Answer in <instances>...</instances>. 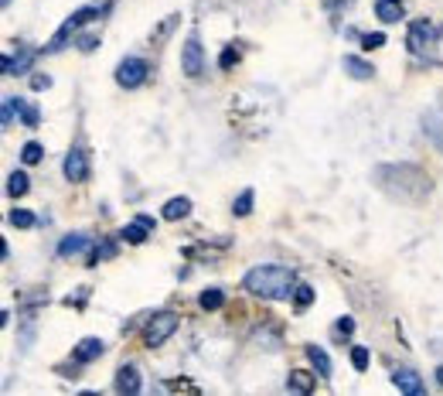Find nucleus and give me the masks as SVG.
<instances>
[{
    "label": "nucleus",
    "mask_w": 443,
    "mask_h": 396,
    "mask_svg": "<svg viewBox=\"0 0 443 396\" xmlns=\"http://www.w3.org/2000/svg\"><path fill=\"white\" fill-rule=\"evenodd\" d=\"M242 287L256 297H266V301H283L297 291V284H293V274H290L287 267H252L249 274L242 277Z\"/></svg>",
    "instance_id": "nucleus-1"
},
{
    "label": "nucleus",
    "mask_w": 443,
    "mask_h": 396,
    "mask_svg": "<svg viewBox=\"0 0 443 396\" xmlns=\"http://www.w3.org/2000/svg\"><path fill=\"white\" fill-rule=\"evenodd\" d=\"M106 11H110V0H102V4H89V7H82V11H76L72 18H69L65 24H61V28H58V35H55V38H52L48 45H45V52H48V55H55V52H61V48L69 45V35H76L78 28H82V24H89V21L102 18Z\"/></svg>",
    "instance_id": "nucleus-2"
},
{
    "label": "nucleus",
    "mask_w": 443,
    "mask_h": 396,
    "mask_svg": "<svg viewBox=\"0 0 443 396\" xmlns=\"http://www.w3.org/2000/svg\"><path fill=\"white\" fill-rule=\"evenodd\" d=\"M177 325H181V318L174 315V311H157V315L150 318V325H147V332H143L147 349H160V345L177 332Z\"/></svg>",
    "instance_id": "nucleus-3"
},
{
    "label": "nucleus",
    "mask_w": 443,
    "mask_h": 396,
    "mask_svg": "<svg viewBox=\"0 0 443 396\" xmlns=\"http://www.w3.org/2000/svg\"><path fill=\"white\" fill-rule=\"evenodd\" d=\"M406 45H409L413 55H426V52H433V45H437V28H433L426 18L413 21L409 31H406Z\"/></svg>",
    "instance_id": "nucleus-4"
},
{
    "label": "nucleus",
    "mask_w": 443,
    "mask_h": 396,
    "mask_svg": "<svg viewBox=\"0 0 443 396\" xmlns=\"http://www.w3.org/2000/svg\"><path fill=\"white\" fill-rule=\"evenodd\" d=\"M61 171H65V178L69 181H85L89 178V154H85L82 144H72V151H69L65 161H61Z\"/></svg>",
    "instance_id": "nucleus-5"
},
{
    "label": "nucleus",
    "mask_w": 443,
    "mask_h": 396,
    "mask_svg": "<svg viewBox=\"0 0 443 396\" xmlns=\"http://www.w3.org/2000/svg\"><path fill=\"white\" fill-rule=\"evenodd\" d=\"M143 79H147V62L143 59H123L119 62L116 82H119L123 89H136V86H143Z\"/></svg>",
    "instance_id": "nucleus-6"
},
{
    "label": "nucleus",
    "mask_w": 443,
    "mask_h": 396,
    "mask_svg": "<svg viewBox=\"0 0 443 396\" xmlns=\"http://www.w3.org/2000/svg\"><path fill=\"white\" fill-rule=\"evenodd\" d=\"M181 69H184V76H201V69H205V55H201V41L198 38H188L184 41V48H181Z\"/></svg>",
    "instance_id": "nucleus-7"
},
{
    "label": "nucleus",
    "mask_w": 443,
    "mask_h": 396,
    "mask_svg": "<svg viewBox=\"0 0 443 396\" xmlns=\"http://www.w3.org/2000/svg\"><path fill=\"white\" fill-rule=\"evenodd\" d=\"M392 386H396L399 393H406V396H423L426 393L423 379H420L416 369H396V373H392Z\"/></svg>",
    "instance_id": "nucleus-8"
},
{
    "label": "nucleus",
    "mask_w": 443,
    "mask_h": 396,
    "mask_svg": "<svg viewBox=\"0 0 443 396\" xmlns=\"http://www.w3.org/2000/svg\"><path fill=\"white\" fill-rule=\"evenodd\" d=\"M150 229H157V222L150 216H136L130 226H123V239L126 243H134V246H140L143 239L150 236Z\"/></svg>",
    "instance_id": "nucleus-9"
},
{
    "label": "nucleus",
    "mask_w": 443,
    "mask_h": 396,
    "mask_svg": "<svg viewBox=\"0 0 443 396\" xmlns=\"http://www.w3.org/2000/svg\"><path fill=\"white\" fill-rule=\"evenodd\" d=\"M31 59H35V48H20L18 55H4V72L7 76H24L31 69Z\"/></svg>",
    "instance_id": "nucleus-10"
},
{
    "label": "nucleus",
    "mask_w": 443,
    "mask_h": 396,
    "mask_svg": "<svg viewBox=\"0 0 443 396\" xmlns=\"http://www.w3.org/2000/svg\"><path fill=\"white\" fill-rule=\"evenodd\" d=\"M102 352H106V345H102L99 338H82V342L76 345V352H72V359L82 366V362H93V359H99Z\"/></svg>",
    "instance_id": "nucleus-11"
},
{
    "label": "nucleus",
    "mask_w": 443,
    "mask_h": 396,
    "mask_svg": "<svg viewBox=\"0 0 443 396\" xmlns=\"http://www.w3.org/2000/svg\"><path fill=\"white\" fill-rule=\"evenodd\" d=\"M85 250H93V239L89 236H65L61 243H58V257H78V253H85Z\"/></svg>",
    "instance_id": "nucleus-12"
},
{
    "label": "nucleus",
    "mask_w": 443,
    "mask_h": 396,
    "mask_svg": "<svg viewBox=\"0 0 443 396\" xmlns=\"http://www.w3.org/2000/svg\"><path fill=\"white\" fill-rule=\"evenodd\" d=\"M116 390L119 393H140V373H136V366H119V373H116Z\"/></svg>",
    "instance_id": "nucleus-13"
},
{
    "label": "nucleus",
    "mask_w": 443,
    "mask_h": 396,
    "mask_svg": "<svg viewBox=\"0 0 443 396\" xmlns=\"http://www.w3.org/2000/svg\"><path fill=\"white\" fill-rule=\"evenodd\" d=\"M375 14H379L382 24H396V21L406 18V7H403V0H379V4H375Z\"/></svg>",
    "instance_id": "nucleus-14"
},
{
    "label": "nucleus",
    "mask_w": 443,
    "mask_h": 396,
    "mask_svg": "<svg viewBox=\"0 0 443 396\" xmlns=\"http://www.w3.org/2000/svg\"><path fill=\"white\" fill-rule=\"evenodd\" d=\"M423 130H426V137H430L443 151V110H430V113H426V117H423Z\"/></svg>",
    "instance_id": "nucleus-15"
},
{
    "label": "nucleus",
    "mask_w": 443,
    "mask_h": 396,
    "mask_svg": "<svg viewBox=\"0 0 443 396\" xmlns=\"http://www.w3.org/2000/svg\"><path fill=\"white\" fill-rule=\"evenodd\" d=\"M287 386H290V393H300V396H307L314 393V376L310 373H304V369H293L287 379Z\"/></svg>",
    "instance_id": "nucleus-16"
},
{
    "label": "nucleus",
    "mask_w": 443,
    "mask_h": 396,
    "mask_svg": "<svg viewBox=\"0 0 443 396\" xmlns=\"http://www.w3.org/2000/svg\"><path fill=\"white\" fill-rule=\"evenodd\" d=\"M345 72L351 79H372V76H375V69H372L365 59H358V55H348L345 59Z\"/></svg>",
    "instance_id": "nucleus-17"
},
{
    "label": "nucleus",
    "mask_w": 443,
    "mask_h": 396,
    "mask_svg": "<svg viewBox=\"0 0 443 396\" xmlns=\"http://www.w3.org/2000/svg\"><path fill=\"white\" fill-rule=\"evenodd\" d=\"M307 359L317 366V376L331 379V359H328V352H324L321 345H307Z\"/></svg>",
    "instance_id": "nucleus-18"
},
{
    "label": "nucleus",
    "mask_w": 443,
    "mask_h": 396,
    "mask_svg": "<svg viewBox=\"0 0 443 396\" xmlns=\"http://www.w3.org/2000/svg\"><path fill=\"white\" fill-rule=\"evenodd\" d=\"M188 212H191V202H188L184 195H181V198H171V202L164 205V219H167V222H177V219H184Z\"/></svg>",
    "instance_id": "nucleus-19"
},
{
    "label": "nucleus",
    "mask_w": 443,
    "mask_h": 396,
    "mask_svg": "<svg viewBox=\"0 0 443 396\" xmlns=\"http://www.w3.org/2000/svg\"><path fill=\"white\" fill-rule=\"evenodd\" d=\"M28 188H31V181H28V175H24V171H14V175L7 178V195H11V198L28 195Z\"/></svg>",
    "instance_id": "nucleus-20"
},
{
    "label": "nucleus",
    "mask_w": 443,
    "mask_h": 396,
    "mask_svg": "<svg viewBox=\"0 0 443 396\" xmlns=\"http://www.w3.org/2000/svg\"><path fill=\"white\" fill-rule=\"evenodd\" d=\"M18 117L24 127H38L41 123V110L38 106H31V103H24V99H18Z\"/></svg>",
    "instance_id": "nucleus-21"
},
{
    "label": "nucleus",
    "mask_w": 443,
    "mask_h": 396,
    "mask_svg": "<svg viewBox=\"0 0 443 396\" xmlns=\"http://www.w3.org/2000/svg\"><path fill=\"white\" fill-rule=\"evenodd\" d=\"M310 304H314V287H310V284H297V291H293V308H297V311H307Z\"/></svg>",
    "instance_id": "nucleus-22"
},
{
    "label": "nucleus",
    "mask_w": 443,
    "mask_h": 396,
    "mask_svg": "<svg viewBox=\"0 0 443 396\" xmlns=\"http://www.w3.org/2000/svg\"><path fill=\"white\" fill-rule=\"evenodd\" d=\"M198 304H201V308H205V311H218V308H222V304H225V294H222V291H201V294H198Z\"/></svg>",
    "instance_id": "nucleus-23"
},
{
    "label": "nucleus",
    "mask_w": 443,
    "mask_h": 396,
    "mask_svg": "<svg viewBox=\"0 0 443 396\" xmlns=\"http://www.w3.org/2000/svg\"><path fill=\"white\" fill-rule=\"evenodd\" d=\"M116 257V243H110V239H102V243H96L93 246V257H89V267L96 263V260H110Z\"/></svg>",
    "instance_id": "nucleus-24"
},
{
    "label": "nucleus",
    "mask_w": 443,
    "mask_h": 396,
    "mask_svg": "<svg viewBox=\"0 0 443 396\" xmlns=\"http://www.w3.org/2000/svg\"><path fill=\"white\" fill-rule=\"evenodd\" d=\"M41 158H45V147H41L38 140L24 144V151H20V161H24V164H38Z\"/></svg>",
    "instance_id": "nucleus-25"
},
{
    "label": "nucleus",
    "mask_w": 443,
    "mask_h": 396,
    "mask_svg": "<svg viewBox=\"0 0 443 396\" xmlns=\"http://www.w3.org/2000/svg\"><path fill=\"white\" fill-rule=\"evenodd\" d=\"M232 212H235L239 219H242V216H249V212H252V192H249V188H246L242 195H239L235 202H232Z\"/></svg>",
    "instance_id": "nucleus-26"
},
{
    "label": "nucleus",
    "mask_w": 443,
    "mask_h": 396,
    "mask_svg": "<svg viewBox=\"0 0 443 396\" xmlns=\"http://www.w3.org/2000/svg\"><path fill=\"white\" fill-rule=\"evenodd\" d=\"M38 219H35V212H24V209H14L11 212V226H18V229H31Z\"/></svg>",
    "instance_id": "nucleus-27"
},
{
    "label": "nucleus",
    "mask_w": 443,
    "mask_h": 396,
    "mask_svg": "<svg viewBox=\"0 0 443 396\" xmlns=\"http://www.w3.org/2000/svg\"><path fill=\"white\" fill-rule=\"evenodd\" d=\"M351 332H355V318H338V321H334V338H338V342H345Z\"/></svg>",
    "instance_id": "nucleus-28"
},
{
    "label": "nucleus",
    "mask_w": 443,
    "mask_h": 396,
    "mask_svg": "<svg viewBox=\"0 0 443 396\" xmlns=\"http://www.w3.org/2000/svg\"><path fill=\"white\" fill-rule=\"evenodd\" d=\"M351 366H355L358 373H365V369H368V349L355 345V349H351Z\"/></svg>",
    "instance_id": "nucleus-29"
},
{
    "label": "nucleus",
    "mask_w": 443,
    "mask_h": 396,
    "mask_svg": "<svg viewBox=\"0 0 443 396\" xmlns=\"http://www.w3.org/2000/svg\"><path fill=\"white\" fill-rule=\"evenodd\" d=\"M382 45H386V35H382V31H372V35H365V38H362V48H365V52H372V48H382Z\"/></svg>",
    "instance_id": "nucleus-30"
},
{
    "label": "nucleus",
    "mask_w": 443,
    "mask_h": 396,
    "mask_svg": "<svg viewBox=\"0 0 443 396\" xmlns=\"http://www.w3.org/2000/svg\"><path fill=\"white\" fill-rule=\"evenodd\" d=\"M76 45L82 48V52H93V48L99 45V35H96V31H85V35H78Z\"/></svg>",
    "instance_id": "nucleus-31"
},
{
    "label": "nucleus",
    "mask_w": 443,
    "mask_h": 396,
    "mask_svg": "<svg viewBox=\"0 0 443 396\" xmlns=\"http://www.w3.org/2000/svg\"><path fill=\"white\" fill-rule=\"evenodd\" d=\"M218 65H222V69H235V65H239V52H235V48H225V52L218 55Z\"/></svg>",
    "instance_id": "nucleus-32"
},
{
    "label": "nucleus",
    "mask_w": 443,
    "mask_h": 396,
    "mask_svg": "<svg viewBox=\"0 0 443 396\" xmlns=\"http://www.w3.org/2000/svg\"><path fill=\"white\" fill-rule=\"evenodd\" d=\"M48 86H52L48 76H35V79H31V89H48Z\"/></svg>",
    "instance_id": "nucleus-33"
},
{
    "label": "nucleus",
    "mask_w": 443,
    "mask_h": 396,
    "mask_svg": "<svg viewBox=\"0 0 443 396\" xmlns=\"http://www.w3.org/2000/svg\"><path fill=\"white\" fill-rule=\"evenodd\" d=\"M341 4H348V0H328V11H338Z\"/></svg>",
    "instance_id": "nucleus-34"
},
{
    "label": "nucleus",
    "mask_w": 443,
    "mask_h": 396,
    "mask_svg": "<svg viewBox=\"0 0 443 396\" xmlns=\"http://www.w3.org/2000/svg\"><path fill=\"white\" fill-rule=\"evenodd\" d=\"M437 383H440V386H443V366H440V369H437Z\"/></svg>",
    "instance_id": "nucleus-35"
},
{
    "label": "nucleus",
    "mask_w": 443,
    "mask_h": 396,
    "mask_svg": "<svg viewBox=\"0 0 443 396\" xmlns=\"http://www.w3.org/2000/svg\"><path fill=\"white\" fill-rule=\"evenodd\" d=\"M0 4H4V7H7V4H11V0H0Z\"/></svg>",
    "instance_id": "nucleus-36"
}]
</instances>
